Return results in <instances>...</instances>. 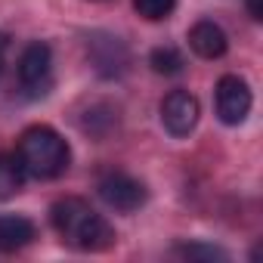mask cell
<instances>
[{
	"label": "cell",
	"mask_w": 263,
	"mask_h": 263,
	"mask_svg": "<svg viewBox=\"0 0 263 263\" xmlns=\"http://www.w3.org/2000/svg\"><path fill=\"white\" fill-rule=\"evenodd\" d=\"M50 226L74 251L99 254V251H108L115 245L111 223L90 201H84L78 195H65V198L53 201V208H50Z\"/></svg>",
	"instance_id": "obj_1"
},
{
	"label": "cell",
	"mask_w": 263,
	"mask_h": 263,
	"mask_svg": "<svg viewBox=\"0 0 263 263\" xmlns=\"http://www.w3.org/2000/svg\"><path fill=\"white\" fill-rule=\"evenodd\" d=\"M16 158L31 180H56L71 164V149L65 137L50 124H31L16 143Z\"/></svg>",
	"instance_id": "obj_2"
},
{
	"label": "cell",
	"mask_w": 263,
	"mask_h": 263,
	"mask_svg": "<svg viewBox=\"0 0 263 263\" xmlns=\"http://www.w3.org/2000/svg\"><path fill=\"white\" fill-rule=\"evenodd\" d=\"M19 84L28 96H44L53 87V50L44 41H31L19 56Z\"/></svg>",
	"instance_id": "obj_3"
},
{
	"label": "cell",
	"mask_w": 263,
	"mask_h": 263,
	"mask_svg": "<svg viewBox=\"0 0 263 263\" xmlns=\"http://www.w3.org/2000/svg\"><path fill=\"white\" fill-rule=\"evenodd\" d=\"M96 189H99V198H102L111 211H118V214H134V211H140V208L146 204V198H149L146 183L137 180V177H130V174H124V171L105 174V177L96 183Z\"/></svg>",
	"instance_id": "obj_4"
},
{
	"label": "cell",
	"mask_w": 263,
	"mask_h": 263,
	"mask_svg": "<svg viewBox=\"0 0 263 263\" xmlns=\"http://www.w3.org/2000/svg\"><path fill=\"white\" fill-rule=\"evenodd\" d=\"M251 105H254V93H251L245 78L223 74L217 81V87H214V108H217V118L226 127H238L251 115Z\"/></svg>",
	"instance_id": "obj_5"
},
{
	"label": "cell",
	"mask_w": 263,
	"mask_h": 263,
	"mask_svg": "<svg viewBox=\"0 0 263 263\" xmlns=\"http://www.w3.org/2000/svg\"><path fill=\"white\" fill-rule=\"evenodd\" d=\"M158 111H161L164 130H167L171 137H177V140H186L192 130H195L198 118H201V105H198V99L189 90H171L161 99V108Z\"/></svg>",
	"instance_id": "obj_6"
},
{
	"label": "cell",
	"mask_w": 263,
	"mask_h": 263,
	"mask_svg": "<svg viewBox=\"0 0 263 263\" xmlns=\"http://www.w3.org/2000/svg\"><path fill=\"white\" fill-rule=\"evenodd\" d=\"M189 47H192V53L201 56V59H220V56H226V50H229V37H226V31H223L217 22L201 19V22H195V25L189 28Z\"/></svg>",
	"instance_id": "obj_7"
},
{
	"label": "cell",
	"mask_w": 263,
	"mask_h": 263,
	"mask_svg": "<svg viewBox=\"0 0 263 263\" xmlns=\"http://www.w3.org/2000/svg\"><path fill=\"white\" fill-rule=\"evenodd\" d=\"M37 238V226L22 214H0V251L16 254Z\"/></svg>",
	"instance_id": "obj_8"
},
{
	"label": "cell",
	"mask_w": 263,
	"mask_h": 263,
	"mask_svg": "<svg viewBox=\"0 0 263 263\" xmlns=\"http://www.w3.org/2000/svg\"><path fill=\"white\" fill-rule=\"evenodd\" d=\"M25 186V171L19 164L16 155H7L0 152V201H7L13 195H19Z\"/></svg>",
	"instance_id": "obj_9"
},
{
	"label": "cell",
	"mask_w": 263,
	"mask_h": 263,
	"mask_svg": "<svg viewBox=\"0 0 263 263\" xmlns=\"http://www.w3.org/2000/svg\"><path fill=\"white\" fill-rule=\"evenodd\" d=\"M149 65H152L155 74H167L171 78V74H180L183 71L186 59H183V53L177 47H155L149 53Z\"/></svg>",
	"instance_id": "obj_10"
},
{
	"label": "cell",
	"mask_w": 263,
	"mask_h": 263,
	"mask_svg": "<svg viewBox=\"0 0 263 263\" xmlns=\"http://www.w3.org/2000/svg\"><path fill=\"white\" fill-rule=\"evenodd\" d=\"M134 10L146 22H164L177 10V0H134Z\"/></svg>",
	"instance_id": "obj_11"
},
{
	"label": "cell",
	"mask_w": 263,
	"mask_h": 263,
	"mask_svg": "<svg viewBox=\"0 0 263 263\" xmlns=\"http://www.w3.org/2000/svg\"><path fill=\"white\" fill-rule=\"evenodd\" d=\"M174 254L177 257H183V260H229V254L223 251V248H217V245H180V248H174Z\"/></svg>",
	"instance_id": "obj_12"
},
{
	"label": "cell",
	"mask_w": 263,
	"mask_h": 263,
	"mask_svg": "<svg viewBox=\"0 0 263 263\" xmlns=\"http://www.w3.org/2000/svg\"><path fill=\"white\" fill-rule=\"evenodd\" d=\"M248 10H251V16L260 22L263 19V10H260V0H248Z\"/></svg>",
	"instance_id": "obj_13"
},
{
	"label": "cell",
	"mask_w": 263,
	"mask_h": 263,
	"mask_svg": "<svg viewBox=\"0 0 263 263\" xmlns=\"http://www.w3.org/2000/svg\"><path fill=\"white\" fill-rule=\"evenodd\" d=\"M0 71H4V47H0Z\"/></svg>",
	"instance_id": "obj_14"
}]
</instances>
